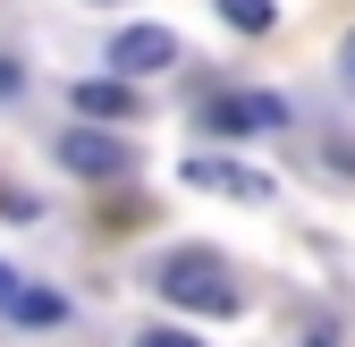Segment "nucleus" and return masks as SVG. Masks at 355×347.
<instances>
[{
  "instance_id": "2",
  "label": "nucleus",
  "mask_w": 355,
  "mask_h": 347,
  "mask_svg": "<svg viewBox=\"0 0 355 347\" xmlns=\"http://www.w3.org/2000/svg\"><path fill=\"white\" fill-rule=\"evenodd\" d=\"M60 169H76V178H127V169H136V144L102 136V127H68L60 136Z\"/></svg>"
},
{
  "instance_id": "1",
  "label": "nucleus",
  "mask_w": 355,
  "mask_h": 347,
  "mask_svg": "<svg viewBox=\"0 0 355 347\" xmlns=\"http://www.w3.org/2000/svg\"><path fill=\"white\" fill-rule=\"evenodd\" d=\"M153 288L169 296L178 314H211V322H229V314L245 305V288H237V271L220 263L211 246H178V254H161V271H153Z\"/></svg>"
},
{
  "instance_id": "4",
  "label": "nucleus",
  "mask_w": 355,
  "mask_h": 347,
  "mask_svg": "<svg viewBox=\"0 0 355 347\" xmlns=\"http://www.w3.org/2000/svg\"><path fill=\"white\" fill-rule=\"evenodd\" d=\"M178 178L211 187V195H237V203H271V169H245V161H220V153H195Z\"/></svg>"
},
{
  "instance_id": "5",
  "label": "nucleus",
  "mask_w": 355,
  "mask_h": 347,
  "mask_svg": "<svg viewBox=\"0 0 355 347\" xmlns=\"http://www.w3.org/2000/svg\"><path fill=\"white\" fill-rule=\"evenodd\" d=\"M279 119H288L279 94H220V102H203L211 136H254V127H279Z\"/></svg>"
},
{
  "instance_id": "8",
  "label": "nucleus",
  "mask_w": 355,
  "mask_h": 347,
  "mask_svg": "<svg viewBox=\"0 0 355 347\" xmlns=\"http://www.w3.org/2000/svg\"><path fill=\"white\" fill-rule=\"evenodd\" d=\"M9 314H17V322H34V330H51V322H60L68 305H60L51 288H17V305H9Z\"/></svg>"
},
{
  "instance_id": "7",
  "label": "nucleus",
  "mask_w": 355,
  "mask_h": 347,
  "mask_svg": "<svg viewBox=\"0 0 355 347\" xmlns=\"http://www.w3.org/2000/svg\"><path fill=\"white\" fill-rule=\"evenodd\" d=\"M220 17H229L237 34H271V26H279V9H271V0H220Z\"/></svg>"
},
{
  "instance_id": "11",
  "label": "nucleus",
  "mask_w": 355,
  "mask_h": 347,
  "mask_svg": "<svg viewBox=\"0 0 355 347\" xmlns=\"http://www.w3.org/2000/svg\"><path fill=\"white\" fill-rule=\"evenodd\" d=\"M338 68H347V85H355V26H347V42H338Z\"/></svg>"
},
{
  "instance_id": "6",
  "label": "nucleus",
  "mask_w": 355,
  "mask_h": 347,
  "mask_svg": "<svg viewBox=\"0 0 355 347\" xmlns=\"http://www.w3.org/2000/svg\"><path fill=\"white\" fill-rule=\"evenodd\" d=\"M76 110L85 119H136V85H127V76H85L76 85Z\"/></svg>"
},
{
  "instance_id": "3",
  "label": "nucleus",
  "mask_w": 355,
  "mask_h": 347,
  "mask_svg": "<svg viewBox=\"0 0 355 347\" xmlns=\"http://www.w3.org/2000/svg\"><path fill=\"white\" fill-rule=\"evenodd\" d=\"M110 68L119 76H161V68H178V34L169 26H119L110 34Z\"/></svg>"
},
{
  "instance_id": "10",
  "label": "nucleus",
  "mask_w": 355,
  "mask_h": 347,
  "mask_svg": "<svg viewBox=\"0 0 355 347\" xmlns=\"http://www.w3.org/2000/svg\"><path fill=\"white\" fill-rule=\"evenodd\" d=\"M17 288H26V280H17V263H0V314L17 305Z\"/></svg>"
},
{
  "instance_id": "12",
  "label": "nucleus",
  "mask_w": 355,
  "mask_h": 347,
  "mask_svg": "<svg viewBox=\"0 0 355 347\" xmlns=\"http://www.w3.org/2000/svg\"><path fill=\"white\" fill-rule=\"evenodd\" d=\"M0 94H17V68H9V60H0Z\"/></svg>"
},
{
  "instance_id": "9",
  "label": "nucleus",
  "mask_w": 355,
  "mask_h": 347,
  "mask_svg": "<svg viewBox=\"0 0 355 347\" xmlns=\"http://www.w3.org/2000/svg\"><path fill=\"white\" fill-rule=\"evenodd\" d=\"M136 347H203V339H187V330H144Z\"/></svg>"
}]
</instances>
